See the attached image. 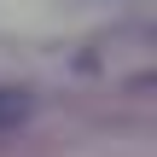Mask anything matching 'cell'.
I'll return each mask as SVG.
<instances>
[{"mask_svg":"<svg viewBox=\"0 0 157 157\" xmlns=\"http://www.w3.org/2000/svg\"><path fill=\"white\" fill-rule=\"evenodd\" d=\"M29 117V93H17V87H0V128H17Z\"/></svg>","mask_w":157,"mask_h":157,"instance_id":"1","label":"cell"}]
</instances>
